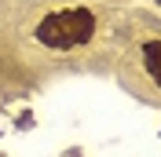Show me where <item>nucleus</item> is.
<instances>
[{"instance_id":"1","label":"nucleus","mask_w":161,"mask_h":157,"mask_svg":"<svg viewBox=\"0 0 161 157\" xmlns=\"http://www.w3.org/2000/svg\"><path fill=\"white\" fill-rule=\"evenodd\" d=\"M95 30V15L88 8H73V11H51L44 15L37 26V40L48 48H80L92 40Z\"/></svg>"},{"instance_id":"2","label":"nucleus","mask_w":161,"mask_h":157,"mask_svg":"<svg viewBox=\"0 0 161 157\" xmlns=\"http://www.w3.org/2000/svg\"><path fill=\"white\" fill-rule=\"evenodd\" d=\"M143 62L150 69L154 84L161 88V40H147V44H143Z\"/></svg>"}]
</instances>
